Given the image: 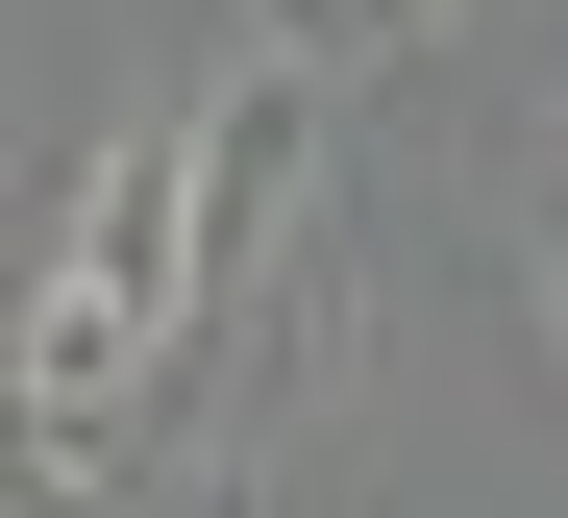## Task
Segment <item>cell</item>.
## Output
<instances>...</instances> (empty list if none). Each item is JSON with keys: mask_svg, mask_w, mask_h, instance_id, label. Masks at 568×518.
I'll list each match as a JSON object with an SVG mask.
<instances>
[{"mask_svg": "<svg viewBox=\"0 0 568 518\" xmlns=\"http://www.w3.org/2000/svg\"><path fill=\"white\" fill-rule=\"evenodd\" d=\"M223 296V223H199V99H149V124L74 173V223H50V296H26V445H100L124 420V370L173 346Z\"/></svg>", "mask_w": 568, "mask_h": 518, "instance_id": "cell-1", "label": "cell"}, {"mask_svg": "<svg viewBox=\"0 0 568 518\" xmlns=\"http://www.w3.org/2000/svg\"><path fill=\"white\" fill-rule=\"evenodd\" d=\"M297 173H322V74L247 50V99H199V223H223V272L297 247Z\"/></svg>", "mask_w": 568, "mask_h": 518, "instance_id": "cell-2", "label": "cell"}, {"mask_svg": "<svg viewBox=\"0 0 568 518\" xmlns=\"http://www.w3.org/2000/svg\"><path fill=\"white\" fill-rule=\"evenodd\" d=\"M519 272H544V346H568V124H544V173H519Z\"/></svg>", "mask_w": 568, "mask_h": 518, "instance_id": "cell-3", "label": "cell"}]
</instances>
